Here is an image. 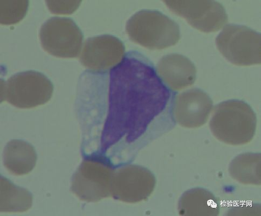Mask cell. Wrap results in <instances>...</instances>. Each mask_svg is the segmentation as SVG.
I'll list each match as a JSON object with an SVG mask.
<instances>
[{
  "mask_svg": "<svg viewBox=\"0 0 261 216\" xmlns=\"http://www.w3.org/2000/svg\"><path fill=\"white\" fill-rule=\"evenodd\" d=\"M114 172L105 158H88L74 174L72 191L80 200L88 202H97L111 197Z\"/></svg>",
  "mask_w": 261,
  "mask_h": 216,
  "instance_id": "obj_5",
  "label": "cell"
},
{
  "mask_svg": "<svg viewBox=\"0 0 261 216\" xmlns=\"http://www.w3.org/2000/svg\"><path fill=\"white\" fill-rule=\"evenodd\" d=\"M125 52L124 43L117 37L101 35L90 37L86 41L80 59L89 69L105 71L122 62Z\"/></svg>",
  "mask_w": 261,
  "mask_h": 216,
  "instance_id": "obj_10",
  "label": "cell"
},
{
  "mask_svg": "<svg viewBox=\"0 0 261 216\" xmlns=\"http://www.w3.org/2000/svg\"><path fill=\"white\" fill-rule=\"evenodd\" d=\"M256 124V114L248 103L230 100L216 106L210 126L214 136L220 141L238 146L253 139Z\"/></svg>",
  "mask_w": 261,
  "mask_h": 216,
  "instance_id": "obj_2",
  "label": "cell"
},
{
  "mask_svg": "<svg viewBox=\"0 0 261 216\" xmlns=\"http://www.w3.org/2000/svg\"><path fill=\"white\" fill-rule=\"evenodd\" d=\"M54 86L43 74L29 70L16 73L2 84V99L20 108L44 105L51 99Z\"/></svg>",
  "mask_w": 261,
  "mask_h": 216,
  "instance_id": "obj_4",
  "label": "cell"
},
{
  "mask_svg": "<svg viewBox=\"0 0 261 216\" xmlns=\"http://www.w3.org/2000/svg\"><path fill=\"white\" fill-rule=\"evenodd\" d=\"M29 6V2L27 0H1V23L9 25L20 21L26 14Z\"/></svg>",
  "mask_w": 261,
  "mask_h": 216,
  "instance_id": "obj_17",
  "label": "cell"
},
{
  "mask_svg": "<svg viewBox=\"0 0 261 216\" xmlns=\"http://www.w3.org/2000/svg\"><path fill=\"white\" fill-rule=\"evenodd\" d=\"M156 72L166 85L172 90H179L194 84L197 69L194 63L179 54L164 56L158 62Z\"/></svg>",
  "mask_w": 261,
  "mask_h": 216,
  "instance_id": "obj_12",
  "label": "cell"
},
{
  "mask_svg": "<svg viewBox=\"0 0 261 216\" xmlns=\"http://www.w3.org/2000/svg\"><path fill=\"white\" fill-rule=\"evenodd\" d=\"M32 203L30 192L15 185L6 178L1 177V212H25L32 207Z\"/></svg>",
  "mask_w": 261,
  "mask_h": 216,
  "instance_id": "obj_15",
  "label": "cell"
},
{
  "mask_svg": "<svg viewBox=\"0 0 261 216\" xmlns=\"http://www.w3.org/2000/svg\"><path fill=\"white\" fill-rule=\"evenodd\" d=\"M213 108V101L206 92L193 88L175 97L173 118L186 128H197L206 123Z\"/></svg>",
  "mask_w": 261,
  "mask_h": 216,
  "instance_id": "obj_11",
  "label": "cell"
},
{
  "mask_svg": "<svg viewBox=\"0 0 261 216\" xmlns=\"http://www.w3.org/2000/svg\"><path fill=\"white\" fill-rule=\"evenodd\" d=\"M179 211L185 215H216L220 211V206L211 193L196 188L182 195L179 204Z\"/></svg>",
  "mask_w": 261,
  "mask_h": 216,
  "instance_id": "obj_14",
  "label": "cell"
},
{
  "mask_svg": "<svg viewBox=\"0 0 261 216\" xmlns=\"http://www.w3.org/2000/svg\"><path fill=\"white\" fill-rule=\"evenodd\" d=\"M216 42L221 53L233 64L260 63V33L248 27L229 24L217 37Z\"/></svg>",
  "mask_w": 261,
  "mask_h": 216,
  "instance_id": "obj_6",
  "label": "cell"
},
{
  "mask_svg": "<svg viewBox=\"0 0 261 216\" xmlns=\"http://www.w3.org/2000/svg\"><path fill=\"white\" fill-rule=\"evenodd\" d=\"M40 37L43 49L62 58L76 57L82 49L83 35L71 18L55 16L43 23Z\"/></svg>",
  "mask_w": 261,
  "mask_h": 216,
  "instance_id": "obj_7",
  "label": "cell"
},
{
  "mask_svg": "<svg viewBox=\"0 0 261 216\" xmlns=\"http://www.w3.org/2000/svg\"><path fill=\"white\" fill-rule=\"evenodd\" d=\"M37 155L31 144L20 139H14L6 146L4 163L8 172L21 176L29 174L35 166Z\"/></svg>",
  "mask_w": 261,
  "mask_h": 216,
  "instance_id": "obj_13",
  "label": "cell"
},
{
  "mask_svg": "<svg viewBox=\"0 0 261 216\" xmlns=\"http://www.w3.org/2000/svg\"><path fill=\"white\" fill-rule=\"evenodd\" d=\"M126 32L134 42L150 50H163L176 44L180 39L178 23L156 10L144 9L129 18Z\"/></svg>",
  "mask_w": 261,
  "mask_h": 216,
  "instance_id": "obj_3",
  "label": "cell"
},
{
  "mask_svg": "<svg viewBox=\"0 0 261 216\" xmlns=\"http://www.w3.org/2000/svg\"><path fill=\"white\" fill-rule=\"evenodd\" d=\"M50 10L57 14H71L76 10L81 1H46Z\"/></svg>",
  "mask_w": 261,
  "mask_h": 216,
  "instance_id": "obj_18",
  "label": "cell"
},
{
  "mask_svg": "<svg viewBox=\"0 0 261 216\" xmlns=\"http://www.w3.org/2000/svg\"><path fill=\"white\" fill-rule=\"evenodd\" d=\"M110 82L108 126L127 143L136 141L155 122L172 121L174 93L141 53L132 51L125 55L112 72Z\"/></svg>",
  "mask_w": 261,
  "mask_h": 216,
  "instance_id": "obj_1",
  "label": "cell"
},
{
  "mask_svg": "<svg viewBox=\"0 0 261 216\" xmlns=\"http://www.w3.org/2000/svg\"><path fill=\"white\" fill-rule=\"evenodd\" d=\"M155 177L147 169L128 165L115 171L112 196L117 200L135 203L146 200L153 193Z\"/></svg>",
  "mask_w": 261,
  "mask_h": 216,
  "instance_id": "obj_8",
  "label": "cell"
},
{
  "mask_svg": "<svg viewBox=\"0 0 261 216\" xmlns=\"http://www.w3.org/2000/svg\"><path fill=\"white\" fill-rule=\"evenodd\" d=\"M233 178L246 184H260V154H244L237 156L229 166Z\"/></svg>",
  "mask_w": 261,
  "mask_h": 216,
  "instance_id": "obj_16",
  "label": "cell"
},
{
  "mask_svg": "<svg viewBox=\"0 0 261 216\" xmlns=\"http://www.w3.org/2000/svg\"><path fill=\"white\" fill-rule=\"evenodd\" d=\"M175 14L183 17L198 30L216 32L228 22L226 9L216 1H164Z\"/></svg>",
  "mask_w": 261,
  "mask_h": 216,
  "instance_id": "obj_9",
  "label": "cell"
}]
</instances>
